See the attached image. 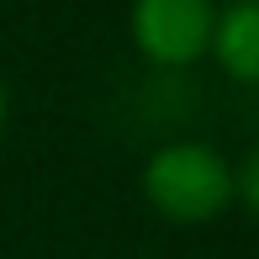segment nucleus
Listing matches in <instances>:
<instances>
[{"label": "nucleus", "instance_id": "20e7f679", "mask_svg": "<svg viewBox=\"0 0 259 259\" xmlns=\"http://www.w3.org/2000/svg\"><path fill=\"white\" fill-rule=\"evenodd\" d=\"M233 180H238V191H243V201H249V211L259 217V148L243 159V169L233 175Z\"/></svg>", "mask_w": 259, "mask_h": 259}, {"label": "nucleus", "instance_id": "f257e3e1", "mask_svg": "<svg viewBox=\"0 0 259 259\" xmlns=\"http://www.w3.org/2000/svg\"><path fill=\"white\" fill-rule=\"evenodd\" d=\"M143 191L164 217L180 222H206L233 201L238 180H233V164L217 154L211 143H169L148 159L143 169Z\"/></svg>", "mask_w": 259, "mask_h": 259}, {"label": "nucleus", "instance_id": "39448f33", "mask_svg": "<svg viewBox=\"0 0 259 259\" xmlns=\"http://www.w3.org/2000/svg\"><path fill=\"white\" fill-rule=\"evenodd\" d=\"M0 111H6V96H0Z\"/></svg>", "mask_w": 259, "mask_h": 259}, {"label": "nucleus", "instance_id": "7ed1b4c3", "mask_svg": "<svg viewBox=\"0 0 259 259\" xmlns=\"http://www.w3.org/2000/svg\"><path fill=\"white\" fill-rule=\"evenodd\" d=\"M211 48H217L222 69L238 79H259V0H233L211 27Z\"/></svg>", "mask_w": 259, "mask_h": 259}, {"label": "nucleus", "instance_id": "f03ea898", "mask_svg": "<svg viewBox=\"0 0 259 259\" xmlns=\"http://www.w3.org/2000/svg\"><path fill=\"white\" fill-rule=\"evenodd\" d=\"M217 11L211 0H138L133 6V37L159 64H191L211 48Z\"/></svg>", "mask_w": 259, "mask_h": 259}]
</instances>
